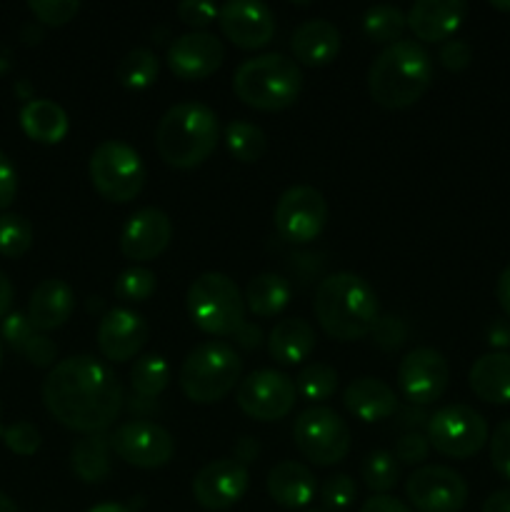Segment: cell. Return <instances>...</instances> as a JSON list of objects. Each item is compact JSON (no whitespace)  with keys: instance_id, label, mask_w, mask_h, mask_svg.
Wrapping results in <instances>:
<instances>
[{"instance_id":"ac0fdd59","label":"cell","mask_w":510,"mask_h":512,"mask_svg":"<svg viewBox=\"0 0 510 512\" xmlns=\"http://www.w3.org/2000/svg\"><path fill=\"white\" fill-rule=\"evenodd\" d=\"M168 68L180 80H203L223 65L225 48L208 30H190L170 43Z\"/></svg>"},{"instance_id":"f1b7e54d","label":"cell","mask_w":510,"mask_h":512,"mask_svg":"<svg viewBox=\"0 0 510 512\" xmlns=\"http://www.w3.org/2000/svg\"><path fill=\"white\" fill-rule=\"evenodd\" d=\"M245 310H250L258 318H275L283 313L293 298V288L288 280L278 273H260L250 278L245 288Z\"/></svg>"},{"instance_id":"7bdbcfd3","label":"cell","mask_w":510,"mask_h":512,"mask_svg":"<svg viewBox=\"0 0 510 512\" xmlns=\"http://www.w3.org/2000/svg\"><path fill=\"white\" fill-rule=\"evenodd\" d=\"M370 335H373L378 348L398 350L405 343V338H408V325L400 318H395V315H380Z\"/></svg>"},{"instance_id":"277c9868","label":"cell","mask_w":510,"mask_h":512,"mask_svg":"<svg viewBox=\"0 0 510 512\" xmlns=\"http://www.w3.org/2000/svg\"><path fill=\"white\" fill-rule=\"evenodd\" d=\"M220 140L218 115L213 108L195 100H183L165 110L155 130L158 155L178 170L203 165L215 153Z\"/></svg>"},{"instance_id":"d6986e66","label":"cell","mask_w":510,"mask_h":512,"mask_svg":"<svg viewBox=\"0 0 510 512\" xmlns=\"http://www.w3.org/2000/svg\"><path fill=\"white\" fill-rule=\"evenodd\" d=\"M173 223L160 208H143L130 215L120 233V253L133 263H150L168 250Z\"/></svg>"},{"instance_id":"7dc6e473","label":"cell","mask_w":510,"mask_h":512,"mask_svg":"<svg viewBox=\"0 0 510 512\" xmlns=\"http://www.w3.org/2000/svg\"><path fill=\"white\" fill-rule=\"evenodd\" d=\"M20 355H25V358H28V363L35 365V368H55V358H58V345H55L53 340L48 338V335L35 333Z\"/></svg>"},{"instance_id":"ab89813d","label":"cell","mask_w":510,"mask_h":512,"mask_svg":"<svg viewBox=\"0 0 510 512\" xmlns=\"http://www.w3.org/2000/svg\"><path fill=\"white\" fill-rule=\"evenodd\" d=\"M0 438H3L5 448L13 450L15 455H25V458H28V455H35L40 448L38 428H35L33 423H25V420L0 430Z\"/></svg>"},{"instance_id":"7a4b0ae2","label":"cell","mask_w":510,"mask_h":512,"mask_svg":"<svg viewBox=\"0 0 510 512\" xmlns=\"http://www.w3.org/2000/svg\"><path fill=\"white\" fill-rule=\"evenodd\" d=\"M313 313L325 335L340 343H353L373 333L380 318V303L368 280L343 270L320 280Z\"/></svg>"},{"instance_id":"4dcf8cb0","label":"cell","mask_w":510,"mask_h":512,"mask_svg":"<svg viewBox=\"0 0 510 512\" xmlns=\"http://www.w3.org/2000/svg\"><path fill=\"white\" fill-rule=\"evenodd\" d=\"M405 28H408V20L398 5H373L363 15V33L373 43H398V40H403Z\"/></svg>"},{"instance_id":"d6a6232c","label":"cell","mask_w":510,"mask_h":512,"mask_svg":"<svg viewBox=\"0 0 510 512\" xmlns=\"http://www.w3.org/2000/svg\"><path fill=\"white\" fill-rule=\"evenodd\" d=\"M225 145L240 163H258L268 148V138L258 125L248 123V120H233L225 128Z\"/></svg>"},{"instance_id":"484cf974","label":"cell","mask_w":510,"mask_h":512,"mask_svg":"<svg viewBox=\"0 0 510 512\" xmlns=\"http://www.w3.org/2000/svg\"><path fill=\"white\" fill-rule=\"evenodd\" d=\"M315 330L303 318H285L270 330L268 353L278 365H300L313 355Z\"/></svg>"},{"instance_id":"6f0895ef","label":"cell","mask_w":510,"mask_h":512,"mask_svg":"<svg viewBox=\"0 0 510 512\" xmlns=\"http://www.w3.org/2000/svg\"><path fill=\"white\" fill-rule=\"evenodd\" d=\"M495 298H498L503 313L510 318V265L500 273L498 285H495Z\"/></svg>"},{"instance_id":"4fadbf2b","label":"cell","mask_w":510,"mask_h":512,"mask_svg":"<svg viewBox=\"0 0 510 512\" xmlns=\"http://www.w3.org/2000/svg\"><path fill=\"white\" fill-rule=\"evenodd\" d=\"M110 448L123 463L140 470L163 468L173 460L175 440L163 425L153 420H128L110 435Z\"/></svg>"},{"instance_id":"be15d7a7","label":"cell","mask_w":510,"mask_h":512,"mask_svg":"<svg viewBox=\"0 0 510 512\" xmlns=\"http://www.w3.org/2000/svg\"><path fill=\"white\" fill-rule=\"evenodd\" d=\"M490 5H493L495 10H503V13H510V0H505V3H503V0H493V3H490Z\"/></svg>"},{"instance_id":"ffe728a7","label":"cell","mask_w":510,"mask_h":512,"mask_svg":"<svg viewBox=\"0 0 510 512\" xmlns=\"http://www.w3.org/2000/svg\"><path fill=\"white\" fill-rule=\"evenodd\" d=\"M150 328L140 313L130 308H113L98 325V348L110 363H128L148 343Z\"/></svg>"},{"instance_id":"f5cc1de1","label":"cell","mask_w":510,"mask_h":512,"mask_svg":"<svg viewBox=\"0 0 510 512\" xmlns=\"http://www.w3.org/2000/svg\"><path fill=\"white\" fill-rule=\"evenodd\" d=\"M233 340H235V345H238V348H243V350H258L260 345L265 343L263 330H260L255 323H248V320H245V323L240 325L238 330H235Z\"/></svg>"},{"instance_id":"1f68e13d","label":"cell","mask_w":510,"mask_h":512,"mask_svg":"<svg viewBox=\"0 0 510 512\" xmlns=\"http://www.w3.org/2000/svg\"><path fill=\"white\" fill-rule=\"evenodd\" d=\"M170 383V365L163 355H140L135 365L130 368V385L133 393L140 398H153L168 388Z\"/></svg>"},{"instance_id":"74e56055","label":"cell","mask_w":510,"mask_h":512,"mask_svg":"<svg viewBox=\"0 0 510 512\" xmlns=\"http://www.w3.org/2000/svg\"><path fill=\"white\" fill-rule=\"evenodd\" d=\"M155 288H158V278L153 270L143 265H130L115 280V295L125 303H145L155 293Z\"/></svg>"},{"instance_id":"d590c367","label":"cell","mask_w":510,"mask_h":512,"mask_svg":"<svg viewBox=\"0 0 510 512\" xmlns=\"http://www.w3.org/2000/svg\"><path fill=\"white\" fill-rule=\"evenodd\" d=\"M363 480L365 488L373 495H388L390 490L398 485L400 480V465L393 453L388 450H373L368 458L363 460Z\"/></svg>"},{"instance_id":"3957f363","label":"cell","mask_w":510,"mask_h":512,"mask_svg":"<svg viewBox=\"0 0 510 512\" xmlns=\"http://www.w3.org/2000/svg\"><path fill=\"white\" fill-rule=\"evenodd\" d=\"M433 83V58L418 40L385 45L368 70L370 98L388 110L418 103Z\"/></svg>"},{"instance_id":"94428289","label":"cell","mask_w":510,"mask_h":512,"mask_svg":"<svg viewBox=\"0 0 510 512\" xmlns=\"http://www.w3.org/2000/svg\"><path fill=\"white\" fill-rule=\"evenodd\" d=\"M88 512H133V510L123 503H100L95 505V508H90Z\"/></svg>"},{"instance_id":"f907efd6","label":"cell","mask_w":510,"mask_h":512,"mask_svg":"<svg viewBox=\"0 0 510 512\" xmlns=\"http://www.w3.org/2000/svg\"><path fill=\"white\" fill-rule=\"evenodd\" d=\"M488 345L493 353H508L510 350V318H495L485 330Z\"/></svg>"},{"instance_id":"e7e4bbea","label":"cell","mask_w":510,"mask_h":512,"mask_svg":"<svg viewBox=\"0 0 510 512\" xmlns=\"http://www.w3.org/2000/svg\"><path fill=\"white\" fill-rule=\"evenodd\" d=\"M0 368H3V340H0Z\"/></svg>"},{"instance_id":"b9f144b4","label":"cell","mask_w":510,"mask_h":512,"mask_svg":"<svg viewBox=\"0 0 510 512\" xmlns=\"http://www.w3.org/2000/svg\"><path fill=\"white\" fill-rule=\"evenodd\" d=\"M38 333V330L30 325L28 315L23 313H10L3 318V325H0V335H3L5 343L15 350V353H23L25 345L30 343V338Z\"/></svg>"},{"instance_id":"60d3db41","label":"cell","mask_w":510,"mask_h":512,"mask_svg":"<svg viewBox=\"0 0 510 512\" xmlns=\"http://www.w3.org/2000/svg\"><path fill=\"white\" fill-rule=\"evenodd\" d=\"M30 13L45 25H65L78 15V0H30Z\"/></svg>"},{"instance_id":"f35d334b","label":"cell","mask_w":510,"mask_h":512,"mask_svg":"<svg viewBox=\"0 0 510 512\" xmlns=\"http://www.w3.org/2000/svg\"><path fill=\"white\" fill-rule=\"evenodd\" d=\"M358 498V485L350 475L338 473L325 478V483L320 485V503H323L325 512H343Z\"/></svg>"},{"instance_id":"db71d44e","label":"cell","mask_w":510,"mask_h":512,"mask_svg":"<svg viewBox=\"0 0 510 512\" xmlns=\"http://www.w3.org/2000/svg\"><path fill=\"white\" fill-rule=\"evenodd\" d=\"M260 455V445L258 440L250 438V435H243V438L235 440V448H233V460L240 463L243 468H248L250 463H255Z\"/></svg>"},{"instance_id":"52a82bcc","label":"cell","mask_w":510,"mask_h":512,"mask_svg":"<svg viewBox=\"0 0 510 512\" xmlns=\"http://www.w3.org/2000/svg\"><path fill=\"white\" fill-rule=\"evenodd\" d=\"M195 328L213 338H233L245 323V298L235 280L223 273H203L190 283L185 295Z\"/></svg>"},{"instance_id":"cb8c5ba5","label":"cell","mask_w":510,"mask_h":512,"mask_svg":"<svg viewBox=\"0 0 510 512\" xmlns=\"http://www.w3.org/2000/svg\"><path fill=\"white\" fill-rule=\"evenodd\" d=\"M268 495L285 510H300L308 508L313 503L315 493H318V483L310 468L295 460H283L275 465L265 480Z\"/></svg>"},{"instance_id":"816d5d0a","label":"cell","mask_w":510,"mask_h":512,"mask_svg":"<svg viewBox=\"0 0 510 512\" xmlns=\"http://www.w3.org/2000/svg\"><path fill=\"white\" fill-rule=\"evenodd\" d=\"M358 512H413L403 500L393 498V495H373L360 505Z\"/></svg>"},{"instance_id":"d4e9b609","label":"cell","mask_w":510,"mask_h":512,"mask_svg":"<svg viewBox=\"0 0 510 512\" xmlns=\"http://www.w3.org/2000/svg\"><path fill=\"white\" fill-rule=\"evenodd\" d=\"M290 48H293L298 63L320 68V65H328L338 58L340 30L325 18L303 20L290 38Z\"/></svg>"},{"instance_id":"8d00e7d4","label":"cell","mask_w":510,"mask_h":512,"mask_svg":"<svg viewBox=\"0 0 510 512\" xmlns=\"http://www.w3.org/2000/svg\"><path fill=\"white\" fill-rule=\"evenodd\" d=\"M33 245V225L18 213H0V255L20 258Z\"/></svg>"},{"instance_id":"e0dca14e","label":"cell","mask_w":510,"mask_h":512,"mask_svg":"<svg viewBox=\"0 0 510 512\" xmlns=\"http://www.w3.org/2000/svg\"><path fill=\"white\" fill-rule=\"evenodd\" d=\"M225 38L240 50H258L273 40L275 13L260 0H228L218 10Z\"/></svg>"},{"instance_id":"44dd1931","label":"cell","mask_w":510,"mask_h":512,"mask_svg":"<svg viewBox=\"0 0 510 512\" xmlns=\"http://www.w3.org/2000/svg\"><path fill=\"white\" fill-rule=\"evenodd\" d=\"M468 5L463 0H418L405 13L408 28L423 43H445L465 20Z\"/></svg>"},{"instance_id":"c3c4849f","label":"cell","mask_w":510,"mask_h":512,"mask_svg":"<svg viewBox=\"0 0 510 512\" xmlns=\"http://www.w3.org/2000/svg\"><path fill=\"white\" fill-rule=\"evenodd\" d=\"M438 60L443 68L453 70V73H460V70L468 68L470 60H473V48H470V43H465V40L450 38L440 45Z\"/></svg>"},{"instance_id":"9a60e30c","label":"cell","mask_w":510,"mask_h":512,"mask_svg":"<svg viewBox=\"0 0 510 512\" xmlns=\"http://www.w3.org/2000/svg\"><path fill=\"white\" fill-rule=\"evenodd\" d=\"M450 383V368L443 353L435 348H415L400 360L398 388L410 405L435 403L443 398Z\"/></svg>"},{"instance_id":"6da1fadb","label":"cell","mask_w":510,"mask_h":512,"mask_svg":"<svg viewBox=\"0 0 510 512\" xmlns=\"http://www.w3.org/2000/svg\"><path fill=\"white\" fill-rule=\"evenodd\" d=\"M40 393L43 405L60 425L83 435L105 433L125 405L118 375L93 355H73L55 363Z\"/></svg>"},{"instance_id":"680465c9","label":"cell","mask_w":510,"mask_h":512,"mask_svg":"<svg viewBox=\"0 0 510 512\" xmlns=\"http://www.w3.org/2000/svg\"><path fill=\"white\" fill-rule=\"evenodd\" d=\"M480 512H510V488L495 490L493 495H488Z\"/></svg>"},{"instance_id":"8fae6325","label":"cell","mask_w":510,"mask_h":512,"mask_svg":"<svg viewBox=\"0 0 510 512\" xmlns=\"http://www.w3.org/2000/svg\"><path fill=\"white\" fill-rule=\"evenodd\" d=\"M295 398V380L280 370H255L248 378H240L238 390H235V403L248 418L260 420V423H275V420L288 418L293 410Z\"/></svg>"},{"instance_id":"8992f818","label":"cell","mask_w":510,"mask_h":512,"mask_svg":"<svg viewBox=\"0 0 510 512\" xmlns=\"http://www.w3.org/2000/svg\"><path fill=\"white\" fill-rule=\"evenodd\" d=\"M240 375H243V360L233 345L223 340H208L195 345L185 355L178 383L188 400L198 405H213L233 393L235 385H240Z\"/></svg>"},{"instance_id":"6125c7cd","label":"cell","mask_w":510,"mask_h":512,"mask_svg":"<svg viewBox=\"0 0 510 512\" xmlns=\"http://www.w3.org/2000/svg\"><path fill=\"white\" fill-rule=\"evenodd\" d=\"M0 512H18V505H15L5 493H0Z\"/></svg>"},{"instance_id":"30bf717a","label":"cell","mask_w":510,"mask_h":512,"mask_svg":"<svg viewBox=\"0 0 510 512\" xmlns=\"http://www.w3.org/2000/svg\"><path fill=\"white\" fill-rule=\"evenodd\" d=\"M425 438L430 448L453 460H468L478 455L490 440L488 423L470 405H445L430 415L425 425Z\"/></svg>"},{"instance_id":"4316f807","label":"cell","mask_w":510,"mask_h":512,"mask_svg":"<svg viewBox=\"0 0 510 512\" xmlns=\"http://www.w3.org/2000/svg\"><path fill=\"white\" fill-rule=\"evenodd\" d=\"M468 383L483 403L510 405V353L480 355L470 368Z\"/></svg>"},{"instance_id":"2e32d148","label":"cell","mask_w":510,"mask_h":512,"mask_svg":"<svg viewBox=\"0 0 510 512\" xmlns=\"http://www.w3.org/2000/svg\"><path fill=\"white\" fill-rule=\"evenodd\" d=\"M250 488V473L233 458L210 460L195 473L193 498L200 508L210 512L228 510L245 498Z\"/></svg>"},{"instance_id":"03108f58","label":"cell","mask_w":510,"mask_h":512,"mask_svg":"<svg viewBox=\"0 0 510 512\" xmlns=\"http://www.w3.org/2000/svg\"><path fill=\"white\" fill-rule=\"evenodd\" d=\"M308 512H325V510H308Z\"/></svg>"},{"instance_id":"9c48e42d","label":"cell","mask_w":510,"mask_h":512,"mask_svg":"<svg viewBox=\"0 0 510 512\" xmlns=\"http://www.w3.org/2000/svg\"><path fill=\"white\" fill-rule=\"evenodd\" d=\"M293 440L298 453L318 468L343 463L350 453V428L333 408L310 405L295 418Z\"/></svg>"},{"instance_id":"5b68a950","label":"cell","mask_w":510,"mask_h":512,"mask_svg":"<svg viewBox=\"0 0 510 512\" xmlns=\"http://www.w3.org/2000/svg\"><path fill=\"white\" fill-rule=\"evenodd\" d=\"M303 73L283 53H263L243 60L233 75V90L248 108L278 113L298 100Z\"/></svg>"},{"instance_id":"681fc988","label":"cell","mask_w":510,"mask_h":512,"mask_svg":"<svg viewBox=\"0 0 510 512\" xmlns=\"http://www.w3.org/2000/svg\"><path fill=\"white\" fill-rule=\"evenodd\" d=\"M18 195V170L5 153H0V213L10 208Z\"/></svg>"},{"instance_id":"11a10c76","label":"cell","mask_w":510,"mask_h":512,"mask_svg":"<svg viewBox=\"0 0 510 512\" xmlns=\"http://www.w3.org/2000/svg\"><path fill=\"white\" fill-rule=\"evenodd\" d=\"M395 415H400V425L410 428V433H418V425H428L430 420V415L420 405H405V408H398Z\"/></svg>"},{"instance_id":"9f6ffc18","label":"cell","mask_w":510,"mask_h":512,"mask_svg":"<svg viewBox=\"0 0 510 512\" xmlns=\"http://www.w3.org/2000/svg\"><path fill=\"white\" fill-rule=\"evenodd\" d=\"M128 410L135 415V420H148L150 415L158 413V403L153 398H140L133 393V398L128 400Z\"/></svg>"},{"instance_id":"7c38bea8","label":"cell","mask_w":510,"mask_h":512,"mask_svg":"<svg viewBox=\"0 0 510 512\" xmlns=\"http://www.w3.org/2000/svg\"><path fill=\"white\" fill-rule=\"evenodd\" d=\"M275 228L288 243H313L328 223V203L313 185H293L275 203Z\"/></svg>"},{"instance_id":"836d02e7","label":"cell","mask_w":510,"mask_h":512,"mask_svg":"<svg viewBox=\"0 0 510 512\" xmlns=\"http://www.w3.org/2000/svg\"><path fill=\"white\" fill-rule=\"evenodd\" d=\"M158 55L148 48H135L123 55L118 65V80L128 90H145L158 80Z\"/></svg>"},{"instance_id":"e575fe53","label":"cell","mask_w":510,"mask_h":512,"mask_svg":"<svg viewBox=\"0 0 510 512\" xmlns=\"http://www.w3.org/2000/svg\"><path fill=\"white\" fill-rule=\"evenodd\" d=\"M338 390V370L328 363H308L295 378V393L308 403L330 400Z\"/></svg>"},{"instance_id":"f546056e","label":"cell","mask_w":510,"mask_h":512,"mask_svg":"<svg viewBox=\"0 0 510 512\" xmlns=\"http://www.w3.org/2000/svg\"><path fill=\"white\" fill-rule=\"evenodd\" d=\"M110 435L95 433L85 435L83 440L73 445L70 453V465L73 473L78 475L83 483L98 485L110 478Z\"/></svg>"},{"instance_id":"bcb514c9","label":"cell","mask_w":510,"mask_h":512,"mask_svg":"<svg viewBox=\"0 0 510 512\" xmlns=\"http://www.w3.org/2000/svg\"><path fill=\"white\" fill-rule=\"evenodd\" d=\"M218 10V5L208 3V0H183V3H178L175 13L190 28H205V25L218 20Z\"/></svg>"},{"instance_id":"ee69618b","label":"cell","mask_w":510,"mask_h":512,"mask_svg":"<svg viewBox=\"0 0 510 512\" xmlns=\"http://www.w3.org/2000/svg\"><path fill=\"white\" fill-rule=\"evenodd\" d=\"M490 463L498 470V475H503L505 480H510V418L495 428V433L490 435Z\"/></svg>"},{"instance_id":"7402d4cb","label":"cell","mask_w":510,"mask_h":512,"mask_svg":"<svg viewBox=\"0 0 510 512\" xmlns=\"http://www.w3.org/2000/svg\"><path fill=\"white\" fill-rule=\"evenodd\" d=\"M75 310V293L65 280L48 278L33 290L28 303V320L38 333L63 328Z\"/></svg>"},{"instance_id":"5bb4252c","label":"cell","mask_w":510,"mask_h":512,"mask_svg":"<svg viewBox=\"0 0 510 512\" xmlns=\"http://www.w3.org/2000/svg\"><path fill=\"white\" fill-rule=\"evenodd\" d=\"M405 495L418 512H460L468 503V483L448 465H423L408 475Z\"/></svg>"},{"instance_id":"603a6c76","label":"cell","mask_w":510,"mask_h":512,"mask_svg":"<svg viewBox=\"0 0 510 512\" xmlns=\"http://www.w3.org/2000/svg\"><path fill=\"white\" fill-rule=\"evenodd\" d=\"M343 405L363 423H380L398 413L400 403L395 390L380 378H358L345 388Z\"/></svg>"},{"instance_id":"83f0119b","label":"cell","mask_w":510,"mask_h":512,"mask_svg":"<svg viewBox=\"0 0 510 512\" xmlns=\"http://www.w3.org/2000/svg\"><path fill=\"white\" fill-rule=\"evenodd\" d=\"M20 128L35 143L55 145L68 135V113L55 100L33 98L20 110Z\"/></svg>"},{"instance_id":"ba28073f","label":"cell","mask_w":510,"mask_h":512,"mask_svg":"<svg viewBox=\"0 0 510 512\" xmlns=\"http://www.w3.org/2000/svg\"><path fill=\"white\" fill-rule=\"evenodd\" d=\"M90 183L108 203H130L145 188V165L138 150L123 140H103L88 163Z\"/></svg>"},{"instance_id":"f6af8a7d","label":"cell","mask_w":510,"mask_h":512,"mask_svg":"<svg viewBox=\"0 0 510 512\" xmlns=\"http://www.w3.org/2000/svg\"><path fill=\"white\" fill-rule=\"evenodd\" d=\"M430 443L423 433H405L403 438L395 443V460L403 465H423L428 460Z\"/></svg>"},{"instance_id":"91938a15","label":"cell","mask_w":510,"mask_h":512,"mask_svg":"<svg viewBox=\"0 0 510 512\" xmlns=\"http://www.w3.org/2000/svg\"><path fill=\"white\" fill-rule=\"evenodd\" d=\"M13 298H15L13 283H10L8 275L0 270V320H3L5 315H10V305H13Z\"/></svg>"}]
</instances>
